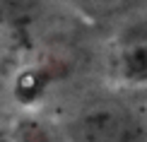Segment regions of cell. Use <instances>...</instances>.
<instances>
[{"label": "cell", "instance_id": "277c9868", "mask_svg": "<svg viewBox=\"0 0 147 142\" xmlns=\"http://www.w3.org/2000/svg\"><path fill=\"white\" fill-rule=\"evenodd\" d=\"M12 142H56L46 125L39 120H20L12 130Z\"/></svg>", "mask_w": 147, "mask_h": 142}, {"label": "cell", "instance_id": "7a4b0ae2", "mask_svg": "<svg viewBox=\"0 0 147 142\" xmlns=\"http://www.w3.org/2000/svg\"><path fill=\"white\" fill-rule=\"evenodd\" d=\"M113 67L123 82L147 89V20H138L121 32L113 46Z\"/></svg>", "mask_w": 147, "mask_h": 142}, {"label": "cell", "instance_id": "3957f363", "mask_svg": "<svg viewBox=\"0 0 147 142\" xmlns=\"http://www.w3.org/2000/svg\"><path fill=\"white\" fill-rule=\"evenodd\" d=\"M65 3L92 22H111L130 15L145 0H65Z\"/></svg>", "mask_w": 147, "mask_h": 142}, {"label": "cell", "instance_id": "5b68a950", "mask_svg": "<svg viewBox=\"0 0 147 142\" xmlns=\"http://www.w3.org/2000/svg\"><path fill=\"white\" fill-rule=\"evenodd\" d=\"M0 142H12V137H5V135L0 133Z\"/></svg>", "mask_w": 147, "mask_h": 142}, {"label": "cell", "instance_id": "6da1fadb", "mask_svg": "<svg viewBox=\"0 0 147 142\" xmlns=\"http://www.w3.org/2000/svg\"><path fill=\"white\" fill-rule=\"evenodd\" d=\"M75 137L80 142H142L145 130L123 104L96 101L77 116Z\"/></svg>", "mask_w": 147, "mask_h": 142}]
</instances>
